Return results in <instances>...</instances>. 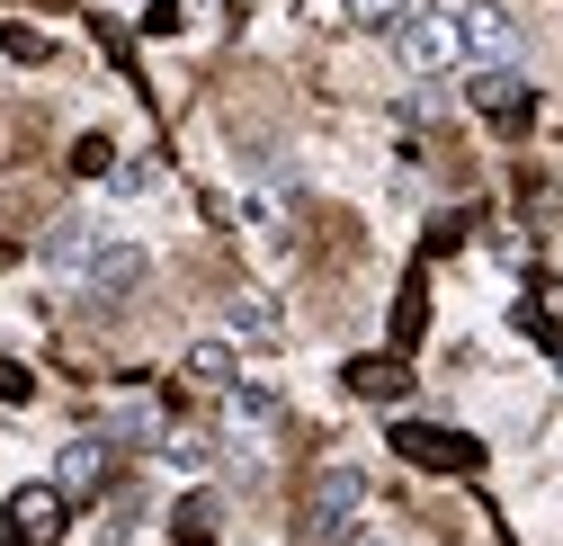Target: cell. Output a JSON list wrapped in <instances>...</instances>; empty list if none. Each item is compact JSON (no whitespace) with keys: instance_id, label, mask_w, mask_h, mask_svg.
<instances>
[{"instance_id":"obj_1","label":"cell","mask_w":563,"mask_h":546,"mask_svg":"<svg viewBox=\"0 0 563 546\" xmlns=\"http://www.w3.org/2000/svg\"><path fill=\"white\" fill-rule=\"evenodd\" d=\"M367 502H376L367 466H322L313 474V502H305V537L313 546H349V537L367 528Z\"/></svg>"},{"instance_id":"obj_2","label":"cell","mask_w":563,"mask_h":546,"mask_svg":"<svg viewBox=\"0 0 563 546\" xmlns=\"http://www.w3.org/2000/svg\"><path fill=\"white\" fill-rule=\"evenodd\" d=\"M456 19V54H474V63H510L528 54V36H519V19H510V0H465V10H448Z\"/></svg>"},{"instance_id":"obj_3","label":"cell","mask_w":563,"mask_h":546,"mask_svg":"<svg viewBox=\"0 0 563 546\" xmlns=\"http://www.w3.org/2000/svg\"><path fill=\"white\" fill-rule=\"evenodd\" d=\"M144 279H153V251H144V242H99V251L81 260V296H90V305H125Z\"/></svg>"},{"instance_id":"obj_4","label":"cell","mask_w":563,"mask_h":546,"mask_svg":"<svg viewBox=\"0 0 563 546\" xmlns=\"http://www.w3.org/2000/svg\"><path fill=\"white\" fill-rule=\"evenodd\" d=\"M394 448H402L411 466H430V474H474V466H483V448H474L465 430H439V422H394Z\"/></svg>"},{"instance_id":"obj_5","label":"cell","mask_w":563,"mask_h":546,"mask_svg":"<svg viewBox=\"0 0 563 546\" xmlns=\"http://www.w3.org/2000/svg\"><path fill=\"white\" fill-rule=\"evenodd\" d=\"M394 45L411 73H456V19L448 10H402L394 19Z\"/></svg>"},{"instance_id":"obj_6","label":"cell","mask_w":563,"mask_h":546,"mask_svg":"<svg viewBox=\"0 0 563 546\" xmlns=\"http://www.w3.org/2000/svg\"><path fill=\"white\" fill-rule=\"evenodd\" d=\"M54 537H63V493L54 484L10 493V546H54Z\"/></svg>"},{"instance_id":"obj_7","label":"cell","mask_w":563,"mask_h":546,"mask_svg":"<svg viewBox=\"0 0 563 546\" xmlns=\"http://www.w3.org/2000/svg\"><path fill=\"white\" fill-rule=\"evenodd\" d=\"M108 233H99V216H63L54 233H45V269H63V279H81V260L99 251Z\"/></svg>"},{"instance_id":"obj_8","label":"cell","mask_w":563,"mask_h":546,"mask_svg":"<svg viewBox=\"0 0 563 546\" xmlns=\"http://www.w3.org/2000/svg\"><path fill=\"white\" fill-rule=\"evenodd\" d=\"M465 90H474V108H483V117H501V125H519V117H528V90H519V73H501V63H483Z\"/></svg>"},{"instance_id":"obj_9","label":"cell","mask_w":563,"mask_h":546,"mask_svg":"<svg viewBox=\"0 0 563 546\" xmlns=\"http://www.w3.org/2000/svg\"><path fill=\"white\" fill-rule=\"evenodd\" d=\"M108 466H117L108 439H73V448H63V493H99V484H108Z\"/></svg>"},{"instance_id":"obj_10","label":"cell","mask_w":563,"mask_h":546,"mask_svg":"<svg viewBox=\"0 0 563 546\" xmlns=\"http://www.w3.org/2000/svg\"><path fill=\"white\" fill-rule=\"evenodd\" d=\"M188 385H216V394H233V385H242L233 340H197V350H188Z\"/></svg>"},{"instance_id":"obj_11","label":"cell","mask_w":563,"mask_h":546,"mask_svg":"<svg viewBox=\"0 0 563 546\" xmlns=\"http://www.w3.org/2000/svg\"><path fill=\"white\" fill-rule=\"evenodd\" d=\"M216 528H224V511H216V493H188V502L170 511V537H179V546H216Z\"/></svg>"},{"instance_id":"obj_12","label":"cell","mask_w":563,"mask_h":546,"mask_svg":"<svg viewBox=\"0 0 563 546\" xmlns=\"http://www.w3.org/2000/svg\"><path fill=\"white\" fill-rule=\"evenodd\" d=\"M224 331L233 340H277V305L268 296H224Z\"/></svg>"},{"instance_id":"obj_13","label":"cell","mask_w":563,"mask_h":546,"mask_svg":"<svg viewBox=\"0 0 563 546\" xmlns=\"http://www.w3.org/2000/svg\"><path fill=\"white\" fill-rule=\"evenodd\" d=\"M349 385H358L367 403H394V394L411 385V368H402V359H358V368H349Z\"/></svg>"},{"instance_id":"obj_14","label":"cell","mask_w":563,"mask_h":546,"mask_svg":"<svg viewBox=\"0 0 563 546\" xmlns=\"http://www.w3.org/2000/svg\"><path fill=\"white\" fill-rule=\"evenodd\" d=\"M162 457L197 474V466H216V439H206V430H162Z\"/></svg>"},{"instance_id":"obj_15","label":"cell","mask_w":563,"mask_h":546,"mask_svg":"<svg viewBox=\"0 0 563 546\" xmlns=\"http://www.w3.org/2000/svg\"><path fill=\"white\" fill-rule=\"evenodd\" d=\"M340 10H349V19H358V28H394V19L411 10V0H340Z\"/></svg>"},{"instance_id":"obj_16","label":"cell","mask_w":563,"mask_h":546,"mask_svg":"<svg viewBox=\"0 0 563 546\" xmlns=\"http://www.w3.org/2000/svg\"><path fill=\"white\" fill-rule=\"evenodd\" d=\"M233 413H242V422H277V394H268V385H233Z\"/></svg>"},{"instance_id":"obj_17","label":"cell","mask_w":563,"mask_h":546,"mask_svg":"<svg viewBox=\"0 0 563 546\" xmlns=\"http://www.w3.org/2000/svg\"><path fill=\"white\" fill-rule=\"evenodd\" d=\"M0 54H19V63H45V36H36V28H0Z\"/></svg>"},{"instance_id":"obj_18","label":"cell","mask_w":563,"mask_h":546,"mask_svg":"<svg viewBox=\"0 0 563 546\" xmlns=\"http://www.w3.org/2000/svg\"><path fill=\"white\" fill-rule=\"evenodd\" d=\"M144 28H153V36H179V28H188V10H179V0H153Z\"/></svg>"},{"instance_id":"obj_19","label":"cell","mask_w":563,"mask_h":546,"mask_svg":"<svg viewBox=\"0 0 563 546\" xmlns=\"http://www.w3.org/2000/svg\"><path fill=\"white\" fill-rule=\"evenodd\" d=\"M420 323H430V296H420V287H402V314H394V331H402V340H411V331H420Z\"/></svg>"},{"instance_id":"obj_20","label":"cell","mask_w":563,"mask_h":546,"mask_svg":"<svg viewBox=\"0 0 563 546\" xmlns=\"http://www.w3.org/2000/svg\"><path fill=\"white\" fill-rule=\"evenodd\" d=\"M73 162H81V171H90V179H99V171H117V144H108V134H90V144H81V153H73Z\"/></svg>"},{"instance_id":"obj_21","label":"cell","mask_w":563,"mask_h":546,"mask_svg":"<svg viewBox=\"0 0 563 546\" xmlns=\"http://www.w3.org/2000/svg\"><path fill=\"white\" fill-rule=\"evenodd\" d=\"M0 403H27V376L19 368H0Z\"/></svg>"},{"instance_id":"obj_22","label":"cell","mask_w":563,"mask_h":546,"mask_svg":"<svg viewBox=\"0 0 563 546\" xmlns=\"http://www.w3.org/2000/svg\"><path fill=\"white\" fill-rule=\"evenodd\" d=\"M349 546H411V537H394V528H385V537H367V528H358V537H349Z\"/></svg>"},{"instance_id":"obj_23","label":"cell","mask_w":563,"mask_h":546,"mask_svg":"<svg viewBox=\"0 0 563 546\" xmlns=\"http://www.w3.org/2000/svg\"><path fill=\"white\" fill-rule=\"evenodd\" d=\"M0 260H10V251H0Z\"/></svg>"}]
</instances>
